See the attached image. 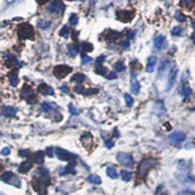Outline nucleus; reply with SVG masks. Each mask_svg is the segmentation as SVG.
I'll list each match as a JSON object with an SVG mask.
<instances>
[{"label":"nucleus","mask_w":195,"mask_h":195,"mask_svg":"<svg viewBox=\"0 0 195 195\" xmlns=\"http://www.w3.org/2000/svg\"><path fill=\"white\" fill-rule=\"evenodd\" d=\"M156 163H157V161L155 159H151V158L143 159L138 168V178H145V176L147 175L148 171H149L150 169H152L153 167L156 165Z\"/></svg>","instance_id":"f257e3e1"},{"label":"nucleus","mask_w":195,"mask_h":195,"mask_svg":"<svg viewBox=\"0 0 195 195\" xmlns=\"http://www.w3.org/2000/svg\"><path fill=\"white\" fill-rule=\"evenodd\" d=\"M18 35L20 39H33L34 31L31 25L24 24L19 27Z\"/></svg>","instance_id":"f03ea898"},{"label":"nucleus","mask_w":195,"mask_h":195,"mask_svg":"<svg viewBox=\"0 0 195 195\" xmlns=\"http://www.w3.org/2000/svg\"><path fill=\"white\" fill-rule=\"evenodd\" d=\"M47 11L50 14H59L62 15L64 12V4L62 3L61 0H55L51 2L47 7Z\"/></svg>","instance_id":"7ed1b4c3"},{"label":"nucleus","mask_w":195,"mask_h":195,"mask_svg":"<svg viewBox=\"0 0 195 195\" xmlns=\"http://www.w3.org/2000/svg\"><path fill=\"white\" fill-rule=\"evenodd\" d=\"M116 158H117V160L119 161V163L121 165H123V166L128 167V168L133 167V164H134L133 157H132V155L128 154V153L120 152V153H118V154H117Z\"/></svg>","instance_id":"20e7f679"},{"label":"nucleus","mask_w":195,"mask_h":195,"mask_svg":"<svg viewBox=\"0 0 195 195\" xmlns=\"http://www.w3.org/2000/svg\"><path fill=\"white\" fill-rule=\"evenodd\" d=\"M1 180H3L4 182L15 185V186H20V184H21L19 178L14 175L12 172H6V173H4L3 175L1 176Z\"/></svg>","instance_id":"39448f33"},{"label":"nucleus","mask_w":195,"mask_h":195,"mask_svg":"<svg viewBox=\"0 0 195 195\" xmlns=\"http://www.w3.org/2000/svg\"><path fill=\"white\" fill-rule=\"evenodd\" d=\"M56 155L62 161H73V159L76 158V155H74L73 153H70L62 148H56Z\"/></svg>","instance_id":"423d86ee"},{"label":"nucleus","mask_w":195,"mask_h":195,"mask_svg":"<svg viewBox=\"0 0 195 195\" xmlns=\"http://www.w3.org/2000/svg\"><path fill=\"white\" fill-rule=\"evenodd\" d=\"M72 68L67 66H58L54 68V74L58 78H64L66 77L68 73L71 72Z\"/></svg>","instance_id":"0eeeda50"},{"label":"nucleus","mask_w":195,"mask_h":195,"mask_svg":"<svg viewBox=\"0 0 195 195\" xmlns=\"http://www.w3.org/2000/svg\"><path fill=\"white\" fill-rule=\"evenodd\" d=\"M21 97L23 99H25V101H27L29 103H33V101H31L32 99H35V96L33 95V92H32V88L29 87V86H25L24 88L22 89V92H21ZM36 101V99H35Z\"/></svg>","instance_id":"6e6552de"},{"label":"nucleus","mask_w":195,"mask_h":195,"mask_svg":"<svg viewBox=\"0 0 195 195\" xmlns=\"http://www.w3.org/2000/svg\"><path fill=\"white\" fill-rule=\"evenodd\" d=\"M177 72H178V69L175 64H174V66L171 68L170 73H169V76H168V83H167V87H166L167 92L173 87L174 83H175V81H176V78H177Z\"/></svg>","instance_id":"1a4fd4ad"},{"label":"nucleus","mask_w":195,"mask_h":195,"mask_svg":"<svg viewBox=\"0 0 195 195\" xmlns=\"http://www.w3.org/2000/svg\"><path fill=\"white\" fill-rule=\"evenodd\" d=\"M118 20H120L121 22H130L132 19L134 18V13L133 12H128V11H119L116 13Z\"/></svg>","instance_id":"9d476101"},{"label":"nucleus","mask_w":195,"mask_h":195,"mask_svg":"<svg viewBox=\"0 0 195 195\" xmlns=\"http://www.w3.org/2000/svg\"><path fill=\"white\" fill-rule=\"evenodd\" d=\"M169 140L173 143H180L185 140V135L182 132H174L173 134L170 135Z\"/></svg>","instance_id":"9b49d317"},{"label":"nucleus","mask_w":195,"mask_h":195,"mask_svg":"<svg viewBox=\"0 0 195 195\" xmlns=\"http://www.w3.org/2000/svg\"><path fill=\"white\" fill-rule=\"evenodd\" d=\"M140 83H139L138 79H137L136 73L132 72V80H131V91L133 94L138 95L139 92H140Z\"/></svg>","instance_id":"f8f14e48"},{"label":"nucleus","mask_w":195,"mask_h":195,"mask_svg":"<svg viewBox=\"0 0 195 195\" xmlns=\"http://www.w3.org/2000/svg\"><path fill=\"white\" fill-rule=\"evenodd\" d=\"M18 109L14 106H4L1 109V115L3 117H13L16 115Z\"/></svg>","instance_id":"ddd939ff"},{"label":"nucleus","mask_w":195,"mask_h":195,"mask_svg":"<svg viewBox=\"0 0 195 195\" xmlns=\"http://www.w3.org/2000/svg\"><path fill=\"white\" fill-rule=\"evenodd\" d=\"M38 92L42 95H45V96H51V95L54 94V90L45 83H42L38 86Z\"/></svg>","instance_id":"4468645a"},{"label":"nucleus","mask_w":195,"mask_h":195,"mask_svg":"<svg viewBox=\"0 0 195 195\" xmlns=\"http://www.w3.org/2000/svg\"><path fill=\"white\" fill-rule=\"evenodd\" d=\"M154 46L156 49L161 50L166 46V37L163 35H158L154 39Z\"/></svg>","instance_id":"2eb2a0df"},{"label":"nucleus","mask_w":195,"mask_h":195,"mask_svg":"<svg viewBox=\"0 0 195 195\" xmlns=\"http://www.w3.org/2000/svg\"><path fill=\"white\" fill-rule=\"evenodd\" d=\"M157 62V58L155 56H150L147 59V64H146V71L147 72H152L155 68Z\"/></svg>","instance_id":"dca6fc26"},{"label":"nucleus","mask_w":195,"mask_h":195,"mask_svg":"<svg viewBox=\"0 0 195 195\" xmlns=\"http://www.w3.org/2000/svg\"><path fill=\"white\" fill-rule=\"evenodd\" d=\"M31 167H32L31 161L27 160V161L23 162V163L19 166V172H20V173H27V172H29L31 170Z\"/></svg>","instance_id":"f3484780"},{"label":"nucleus","mask_w":195,"mask_h":195,"mask_svg":"<svg viewBox=\"0 0 195 195\" xmlns=\"http://www.w3.org/2000/svg\"><path fill=\"white\" fill-rule=\"evenodd\" d=\"M87 180L91 183H94V184H101V178H99L98 175H90L89 177L87 178Z\"/></svg>","instance_id":"a211bd4d"},{"label":"nucleus","mask_w":195,"mask_h":195,"mask_svg":"<svg viewBox=\"0 0 195 195\" xmlns=\"http://www.w3.org/2000/svg\"><path fill=\"white\" fill-rule=\"evenodd\" d=\"M32 159H33V161L36 162V163H42L44 160V153L42 151L36 152L35 154H33Z\"/></svg>","instance_id":"6ab92c4d"},{"label":"nucleus","mask_w":195,"mask_h":195,"mask_svg":"<svg viewBox=\"0 0 195 195\" xmlns=\"http://www.w3.org/2000/svg\"><path fill=\"white\" fill-rule=\"evenodd\" d=\"M70 80L72 81V82L81 83V82H83V81L85 80V76L83 75L82 73H76V74H74L72 77H71Z\"/></svg>","instance_id":"aec40b11"},{"label":"nucleus","mask_w":195,"mask_h":195,"mask_svg":"<svg viewBox=\"0 0 195 195\" xmlns=\"http://www.w3.org/2000/svg\"><path fill=\"white\" fill-rule=\"evenodd\" d=\"M67 49H68V54L70 57L73 58L78 54V49L75 45H73V44H69Z\"/></svg>","instance_id":"412c9836"},{"label":"nucleus","mask_w":195,"mask_h":195,"mask_svg":"<svg viewBox=\"0 0 195 195\" xmlns=\"http://www.w3.org/2000/svg\"><path fill=\"white\" fill-rule=\"evenodd\" d=\"M106 174H107V176L111 178H117L118 175H117V172L114 168H112V167H108L107 170H106Z\"/></svg>","instance_id":"4be33fe9"},{"label":"nucleus","mask_w":195,"mask_h":195,"mask_svg":"<svg viewBox=\"0 0 195 195\" xmlns=\"http://www.w3.org/2000/svg\"><path fill=\"white\" fill-rule=\"evenodd\" d=\"M114 68H115V70L117 71V72H122V71H124V70H125L126 66H125L124 62H123L122 61H119V62H117L115 64Z\"/></svg>","instance_id":"5701e85b"},{"label":"nucleus","mask_w":195,"mask_h":195,"mask_svg":"<svg viewBox=\"0 0 195 195\" xmlns=\"http://www.w3.org/2000/svg\"><path fill=\"white\" fill-rule=\"evenodd\" d=\"M120 34L118 33V32H116V31H109V32H108V35H107V40H109V41H114L115 39H117L118 37H119Z\"/></svg>","instance_id":"b1692460"},{"label":"nucleus","mask_w":195,"mask_h":195,"mask_svg":"<svg viewBox=\"0 0 195 195\" xmlns=\"http://www.w3.org/2000/svg\"><path fill=\"white\" fill-rule=\"evenodd\" d=\"M41 107H42L44 112H46V113L51 112L52 109H53L52 104H51L50 103H47V101H45V103H43L42 104H41Z\"/></svg>","instance_id":"393cba45"},{"label":"nucleus","mask_w":195,"mask_h":195,"mask_svg":"<svg viewBox=\"0 0 195 195\" xmlns=\"http://www.w3.org/2000/svg\"><path fill=\"white\" fill-rule=\"evenodd\" d=\"M9 82L12 86H17L19 83V78L16 74H10L9 75Z\"/></svg>","instance_id":"a878e982"},{"label":"nucleus","mask_w":195,"mask_h":195,"mask_svg":"<svg viewBox=\"0 0 195 195\" xmlns=\"http://www.w3.org/2000/svg\"><path fill=\"white\" fill-rule=\"evenodd\" d=\"M95 72L97 74H99V75H104L106 72H107V69H106V67L104 66H98L96 67V69H95Z\"/></svg>","instance_id":"bb28decb"},{"label":"nucleus","mask_w":195,"mask_h":195,"mask_svg":"<svg viewBox=\"0 0 195 195\" xmlns=\"http://www.w3.org/2000/svg\"><path fill=\"white\" fill-rule=\"evenodd\" d=\"M124 99H125V103H126V104L128 106H132V105H133L134 99H133V98L130 96L129 94H125L124 95Z\"/></svg>","instance_id":"cd10ccee"},{"label":"nucleus","mask_w":195,"mask_h":195,"mask_svg":"<svg viewBox=\"0 0 195 195\" xmlns=\"http://www.w3.org/2000/svg\"><path fill=\"white\" fill-rule=\"evenodd\" d=\"M182 29H180V27H174V29H172V31H171V34L173 36H180V35H182Z\"/></svg>","instance_id":"c85d7f7f"},{"label":"nucleus","mask_w":195,"mask_h":195,"mask_svg":"<svg viewBox=\"0 0 195 195\" xmlns=\"http://www.w3.org/2000/svg\"><path fill=\"white\" fill-rule=\"evenodd\" d=\"M190 93H191V90H190V88L188 87V86H184V87L182 89V92H180V94H182V97L184 98H187L189 97Z\"/></svg>","instance_id":"c756f323"},{"label":"nucleus","mask_w":195,"mask_h":195,"mask_svg":"<svg viewBox=\"0 0 195 195\" xmlns=\"http://www.w3.org/2000/svg\"><path fill=\"white\" fill-rule=\"evenodd\" d=\"M69 23H70L71 25L75 27V25L78 24V16L76 15V14H72V15L69 17Z\"/></svg>","instance_id":"7c9ffc66"},{"label":"nucleus","mask_w":195,"mask_h":195,"mask_svg":"<svg viewBox=\"0 0 195 195\" xmlns=\"http://www.w3.org/2000/svg\"><path fill=\"white\" fill-rule=\"evenodd\" d=\"M121 177H122V180H126V182H129L130 180H131V173H129V172L127 171H121Z\"/></svg>","instance_id":"2f4dec72"},{"label":"nucleus","mask_w":195,"mask_h":195,"mask_svg":"<svg viewBox=\"0 0 195 195\" xmlns=\"http://www.w3.org/2000/svg\"><path fill=\"white\" fill-rule=\"evenodd\" d=\"M175 18H176V20H177L178 22H180V23L184 22L185 19H186V17H185V16L183 15V14H182V12H180V11H178V12L176 13Z\"/></svg>","instance_id":"473e14b6"},{"label":"nucleus","mask_w":195,"mask_h":195,"mask_svg":"<svg viewBox=\"0 0 195 195\" xmlns=\"http://www.w3.org/2000/svg\"><path fill=\"white\" fill-rule=\"evenodd\" d=\"M60 35L67 38V37L70 35V31H69L68 27H64V29H62V31H60Z\"/></svg>","instance_id":"72a5a7b5"},{"label":"nucleus","mask_w":195,"mask_h":195,"mask_svg":"<svg viewBox=\"0 0 195 195\" xmlns=\"http://www.w3.org/2000/svg\"><path fill=\"white\" fill-rule=\"evenodd\" d=\"M180 1H182V5L185 6L186 8H191L195 3V0H180Z\"/></svg>","instance_id":"f704fd0d"},{"label":"nucleus","mask_w":195,"mask_h":195,"mask_svg":"<svg viewBox=\"0 0 195 195\" xmlns=\"http://www.w3.org/2000/svg\"><path fill=\"white\" fill-rule=\"evenodd\" d=\"M68 109H69V111H70V113L72 115H78V114H79V111H78V109H76L75 106H74L73 104H71V103L69 104Z\"/></svg>","instance_id":"c9c22d12"},{"label":"nucleus","mask_w":195,"mask_h":195,"mask_svg":"<svg viewBox=\"0 0 195 195\" xmlns=\"http://www.w3.org/2000/svg\"><path fill=\"white\" fill-rule=\"evenodd\" d=\"M49 25H50V23L46 22V21H40V22L38 23V27H40V29H47Z\"/></svg>","instance_id":"e433bc0d"},{"label":"nucleus","mask_w":195,"mask_h":195,"mask_svg":"<svg viewBox=\"0 0 195 195\" xmlns=\"http://www.w3.org/2000/svg\"><path fill=\"white\" fill-rule=\"evenodd\" d=\"M93 61L92 58L88 57V56H83L82 57V64H88Z\"/></svg>","instance_id":"4c0bfd02"},{"label":"nucleus","mask_w":195,"mask_h":195,"mask_svg":"<svg viewBox=\"0 0 195 195\" xmlns=\"http://www.w3.org/2000/svg\"><path fill=\"white\" fill-rule=\"evenodd\" d=\"M120 46L123 48V49H125V50H127V49H129V46H130V44H129V40H123L120 42Z\"/></svg>","instance_id":"58836bf2"},{"label":"nucleus","mask_w":195,"mask_h":195,"mask_svg":"<svg viewBox=\"0 0 195 195\" xmlns=\"http://www.w3.org/2000/svg\"><path fill=\"white\" fill-rule=\"evenodd\" d=\"M195 147V139H192L185 145V148H193Z\"/></svg>","instance_id":"ea45409f"},{"label":"nucleus","mask_w":195,"mask_h":195,"mask_svg":"<svg viewBox=\"0 0 195 195\" xmlns=\"http://www.w3.org/2000/svg\"><path fill=\"white\" fill-rule=\"evenodd\" d=\"M105 145L107 148H112L114 145V141L112 140H105Z\"/></svg>","instance_id":"a19ab883"},{"label":"nucleus","mask_w":195,"mask_h":195,"mask_svg":"<svg viewBox=\"0 0 195 195\" xmlns=\"http://www.w3.org/2000/svg\"><path fill=\"white\" fill-rule=\"evenodd\" d=\"M83 48H84V50L86 51V52H88V51H91L92 50L93 46L90 43H83Z\"/></svg>","instance_id":"79ce46f5"},{"label":"nucleus","mask_w":195,"mask_h":195,"mask_svg":"<svg viewBox=\"0 0 195 195\" xmlns=\"http://www.w3.org/2000/svg\"><path fill=\"white\" fill-rule=\"evenodd\" d=\"M10 152H11V148L10 147H4L3 149L1 150V154L2 155H8V154H10Z\"/></svg>","instance_id":"37998d69"},{"label":"nucleus","mask_w":195,"mask_h":195,"mask_svg":"<svg viewBox=\"0 0 195 195\" xmlns=\"http://www.w3.org/2000/svg\"><path fill=\"white\" fill-rule=\"evenodd\" d=\"M107 77V79H114V78L117 77V75H116V73L114 72V71H112V72L109 73V75L106 76Z\"/></svg>","instance_id":"c03bdc74"},{"label":"nucleus","mask_w":195,"mask_h":195,"mask_svg":"<svg viewBox=\"0 0 195 195\" xmlns=\"http://www.w3.org/2000/svg\"><path fill=\"white\" fill-rule=\"evenodd\" d=\"M104 59H105V57H104V56H103V57H99L97 59L96 62H97V64H101V62H104Z\"/></svg>","instance_id":"a18cd8bd"},{"label":"nucleus","mask_w":195,"mask_h":195,"mask_svg":"<svg viewBox=\"0 0 195 195\" xmlns=\"http://www.w3.org/2000/svg\"><path fill=\"white\" fill-rule=\"evenodd\" d=\"M74 91H75L76 93H79V94H81L83 91V88L81 87V86H78V87H75L74 88Z\"/></svg>","instance_id":"49530a36"},{"label":"nucleus","mask_w":195,"mask_h":195,"mask_svg":"<svg viewBox=\"0 0 195 195\" xmlns=\"http://www.w3.org/2000/svg\"><path fill=\"white\" fill-rule=\"evenodd\" d=\"M126 33H127V35H128V36L130 37V38H134L135 32H133V31H127Z\"/></svg>","instance_id":"de8ad7c7"},{"label":"nucleus","mask_w":195,"mask_h":195,"mask_svg":"<svg viewBox=\"0 0 195 195\" xmlns=\"http://www.w3.org/2000/svg\"><path fill=\"white\" fill-rule=\"evenodd\" d=\"M192 27L194 29V32H195V20L193 21V22H192Z\"/></svg>","instance_id":"09e8293b"},{"label":"nucleus","mask_w":195,"mask_h":195,"mask_svg":"<svg viewBox=\"0 0 195 195\" xmlns=\"http://www.w3.org/2000/svg\"><path fill=\"white\" fill-rule=\"evenodd\" d=\"M39 2H40V3H45V2H47L48 0H38Z\"/></svg>","instance_id":"8fccbe9b"},{"label":"nucleus","mask_w":195,"mask_h":195,"mask_svg":"<svg viewBox=\"0 0 195 195\" xmlns=\"http://www.w3.org/2000/svg\"><path fill=\"white\" fill-rule=\"evenodd\" d=\"M162 195H167V194H162Z\"/></svg>","instance_id":"3c124183"},{"label":"nucleus","mask_w":195,"mask_h":195,"mask_svg":"<svg viewBox=\"0 0 195 195\" xmlns=\"http://www.w3.org/2000/svg\"><path fill=\"white\" fill-rule=\"evenodd\" d=\"M69 1H72V0H69Z\"/></svg>","instance_id":"603ef678"}]
</instances>
